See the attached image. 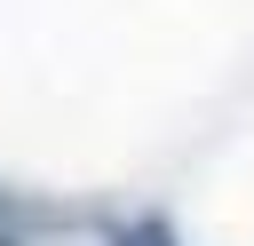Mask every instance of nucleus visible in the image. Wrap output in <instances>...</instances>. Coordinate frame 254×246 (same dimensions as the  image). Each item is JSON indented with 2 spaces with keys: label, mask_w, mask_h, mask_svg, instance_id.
<instances>
[]
</instances>
